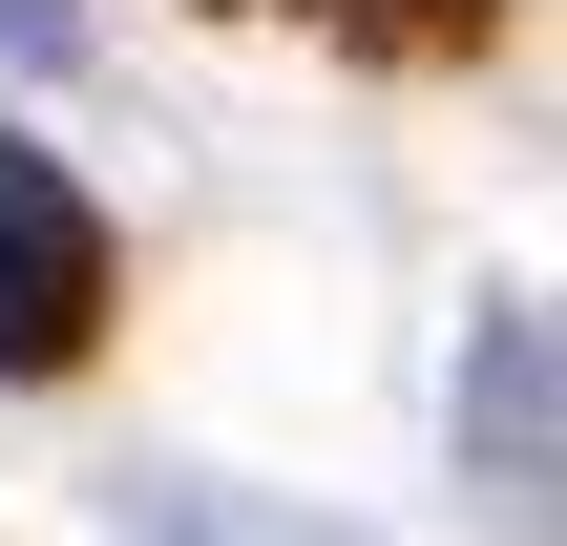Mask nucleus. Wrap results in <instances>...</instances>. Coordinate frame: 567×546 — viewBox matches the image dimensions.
<instances>
[{"label": "nucleus", "mask_w": 567, "mask_h": 546, "mask_svg": "<svg viewBox=\"0 0 567 546\" xmlns=\"http://www.w3.org/2000/svg\"><path fill=\"white\" fill-rule=\"evenodd\" d=\"M463 463H484V484H547V316H484V358H463Z\"/></svg>", "instance_id": "obj_2"}, {"label": "nucleus", "mask_w": 567, "mask_h": 546, "mask_svg": "<svg viewBox=\"0 0 567 546\" xmlns=\"http://www.w3.org/2000/svg\"><path fill=\"white\" fill-rule=\"evenodd\" d=\"M84 63V0H0V84H63Z\"/></svg>", "instance_id": "obj_4"}, {"label": "nucleus", "mask_w": 567, "mask_h": 546, "mask_svg": "<svg viewBox=\"0 0 567 546\" xmlns=\"http://www.w3.org/2000/svg\"><path fill=\"white\" fill-rule=\"evenodd\" d=\"M252 21H316V42H358V63H484V42H505V0H252Z\"/></svg>", "instance_id": "obj_3"}, {"label": "nucleus", "mask_w": 567, "mask_h": 546, "mask_svg": "<svg viewBox=\"0 0 567 546\" xmlns=\"http://www.w3.org/2000/svg\"><path fill=\"white\" fill-rule=\"evenodd\" d=\"M105 316H126L105 210L63 189V147H21V126H0V379H84V358H105Z\"/></svg>", "instance_id": "obj_1"}]
</instances>
